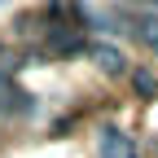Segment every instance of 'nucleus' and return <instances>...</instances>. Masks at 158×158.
<instances>
[{
	"label": "nucleus",
	"mask_w": 158,
	"mask_h": 158,
	"mask_svg": "<svg viewBox=\"0 0 158 158\" xmlns=\"http://www.w3.org/2000/svg\"><path fill=\"white\" fill-rule=\"evenodd\" d=\"M136 88H141V92H154V79H149L145 70H136Z\"/></svg>",
	"instance_id": "nucleus-4"
},
{
	"label": "nucleus",
	"mask_w": 158,
	"mask_h": 158,
	"mask_svg": "<svg viewBox=\"0 0 158 158\" xmlns=\"http://www.w3.org/2000/svg\"><path fill=\"white\" fill-rule=\"evenodd\" d=\"M9 70H13V62H9V48L0 44V84H9Z\"/></svg>",
	"instance_id": "nucleus-3"
},
{
	"label": "nucleus",
	"mask_w": 158,
	"mask_h": 158,
	"mask_svg": "<svg viewBox=\"0 0 158 158\" xmlns=\"http://www.w3.org/2000/svg\"><path fill=\"white\" fill-rule=\"evenodd\" d=\"M92 57H97V66L110 70V75L123 70V57H118V48H110V44H97V48H92Z\"/></svg>",
	"instance_id": "nucleus-2"
},
{
	"label": "nucleus",
	"mask_w": 158,
	"mask_h": 158,
	"mask_svg": "<svg viewBox=\"0 0 158 158\" xmlns=\"http://www.w3.org/2000/svg\"><path fill=\"white\" fill-rule=\"evenodd\" d=\"M136 35H141V44L158 57V9H145V13H141V27H136Z\"/></svg>",
	"instance_id": "nucleus-1"
}]
</instances>
